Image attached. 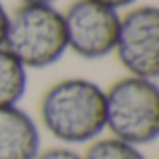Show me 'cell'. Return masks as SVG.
Returning <instances> with one entry per match:
<instances>
[{"mask_svg":"<svg viewBox=\"0 0 159 159\" xmlns=\"http://www.w3.org/2000/svg\"><path fill=\"white\" fill-rule=\"evenodd\" d=\"M105 125L111 137L148 146L159 137V86L153 79L125 75L105 90Z\"/></svg>","mask_w":159,"mask_h":159,"instance_id":"3","label":"cell"},{"mask_svg":"<svg viewBox=\"0 0 159 159\" xmlns=\"http://www.w3.org/2000/svg\"><path fill=\"white\" fill-rule=\"evenodd\" d=\"M83 159H148V157L140 146L129 144L116 137H105V139L99 137L94 142H90V146L83 153Z\"/></svg>","mask_w":159,"mask_h":159,"instance_id":"8","label":"cell"},{"mask_svg":"<svg viewBox=\"0 0 159 159\" xmlns=\"http://www.w3.org/2000/svg\"><path fill=\"white\" fill-rule=\"evenodd\" d=\"M62 13L67 51L84 60H101L114 52L120 11L96 0H75Z\"/></svg>","mask_w":159,"mask_h":159,"instance_id":"5","label":"cell"},{"mask_svg":"<svg viewBox=\"0 0 159 159\" xmlns=\"http://www.w3.org/2000/svg\"><path fill=\"white\" fill-rule=\"evenodd\" d=\"M39 120L64 146L90 144L107 129L105 88L84 77L62 79L43 94Z\"/></svg>","mask_w":159,"mask_h":159,"instance_id":"1","label":"cell"},{"mask_svg":"<svg viewBox=\"0 0 159 159\" xmlns=\"http://www.w3.org/2000/svg\"><path fill=\"white\" fill-rule=\"evenodd\" d=\"M127 75L159 77V8L153 4L131 6L120 15L114 52Z\"/></svg>","mask_w":159,"mask_h":159,"instance_id":"4","label":"cell"},{"mask_svg":"<svg viewBox=\"0 0 159 159\" xmlns=\"http://www.w3.org/2000/svg\"><path fill=\"white\" fill-rule=\"evenodd\" d=\"M39 152L38 122L21 105L0 107V159H36Z\"/></svg>","mask_w":159,"mask_h":159,"instance_id":"6","label":"cell"},{"mask_svg":"<svg viewBox=\"0 0 159 159\" xmlns=\"http://www.w3.org/2000/svg\"><path fill=\"white\" fill-rule=\"evenodd\" d=\"M96 2H99V4H103V6H109V8L120 11V10H124V8L135 6L139 0H96Z\"/></svg>","mask_w":159,"mask_h":159,"instance_id":"11","label":"cell"},{"mask_svg":"<svg viewBox=\"0 0 159 159\" xmlns=\"http://www.w3.org/2000/svg\"><path fill=\"white\" fill-rule=\"evenodd\" d=\"M8 25H10V11L6 10L4 2L0 0V47H4V39H6V32H8Z\"/></svg>","mask_w":159,"mask_h":159,"instance_id":"10","label":"cell"},{"mask_svg":"<svg viewBox=\"0 0 159 159\" xmlns=\"http://www.w3.org/2000/svg\"><path fill=\"white\" fill-rule=\"evenodd\" d=\"M4 47L26 69L58 64L67 52L64 13L49 4H21L10 13Z\"/></svg>","mask_w":159,"mask_h":159,"instance_id":"2","label":"cell"},{"mask_svg":"<svg viewBox=\"0 0 159 159\" xmlns=\"http://www.w3.org/2000/svg\"><path fill=\"white\" fill-rule=\"evenodd\" d=\"M21 4H49V6H54L58 0H19Z\"/></svg>","mask_w":159,"mask_h":159,"instance_id":"12","label":"cell"},{"mask_svg":"<svg viewBox=\"0 0 159 159\" xmlns=\"http://www.w3.org/2000/svg\"><path fill=\"white\" fill-rule=\"evenodd\" d=\"M36 159H83V153L69 146H56L49 150H41Z\"/></svg>","mask_w":159,"mask_h":159,"instance_id":"9","label":"cell"},{"mask_svg":"<svg viewBox=\"0 0 159 159\" xmlns=\"http://www.w3.org/2000/svg\"><path fill=\"white\" fill-rule=\"evenodd\" d=\"M26 90L28 69L6 47H0V107L19 105Z\"/></svg>","mask_w":159,"mask_h":159,"instance_id":"7","label":"cell"}]
</instances>
